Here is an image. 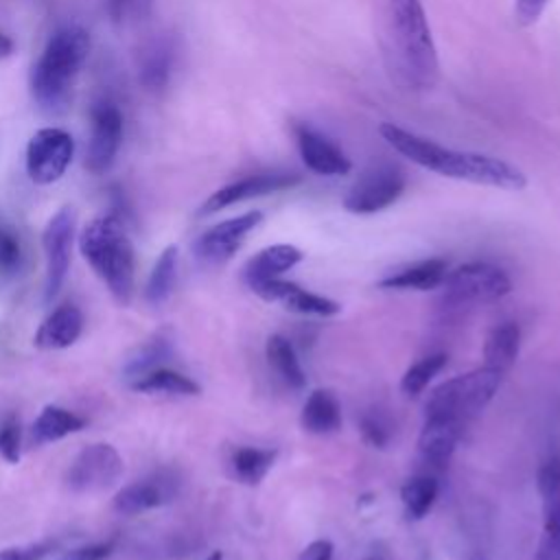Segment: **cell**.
Masks as SVG:
<instances>
[{"label":"cell","mask_w":560,"mask_h":560,"mask_svg":"<svg viewBox=\"0 0 560 560\" xmlns=\"http://www.w3.org/2000/svg\"><path fill=\"white\" fill-rule=\"evenodd\" d=\"M501 378V372L483 365L444 381L431 392L424 405V418H455L466 422L494 398Z\"/></svg>","instance_id":"5b68a950"},{"label":"cell","mask_w":560,"mask_h":560,"mask_svg":"<svg viewBox=\"0 0 560 560\" xmlns=\"http://www.w3.org/2000/svg\"><path fill=\"white\" fill-rule=\"evenodd\" d=\"M79 249L112 298L127 306L136 287V256L122 221L114 214L94 217L79 234Z\"/></svg>","instance_id":"3957f363"},{"label":"cell","mask_w":560,"mask_h":560,"mask_svg":"<svg viewBox=\"0 0 560 560\" xmlns=\"http://www.w3.org/2000/svg\"><path fill=\"white\" fill-rule=\"evenodd\" d=\"M284 308L300 313V315H317V317H332L341 311V306L324 295H317L313 291H306L298 284H293V289L282 298L280 302Z\"/></svg>","instance_id":"83f0119b"},{"label":"cell","mask_w":560,"mask_h":560,"mask_svg":"<svg viewBox=\"0 0 560 560\" xmlns=\"http://www.w3.org/2000/svg\"><path fill=\"white\" fill-rule=\"evenodd\" d=\"M332 551H335L332 542L326 538H319V540H313L311 545H306L298 560H332Z\"/></svg>","instance_id":"f35d334b"},{"label":"cell","mask_w":560,"mask_h":560,"mask_svg":"<svg viewBox=\"0 0 560 560\" xmlns=\"http://www.w3.org/2000/svg\"><path fill=\"white\" fill-rule=\"evenodd\" d=\"M144 2L147 0H107V11H109L112 20L125 22L127 18L136 15Z\"/></svg>","instance_id":"74e56055"},{"label":"cell","mask_w":560,"mask_h":560,"mask_svg":"<svg viewBox=\"0 0 560 560\" xmlns=\"http://www.w3.org/2000/svg\"><path fill=\"white\" fill-rule=\"evenodd\" d=\"M262 221L260 210H249L245 214L225 219L208 228L195 243V254L206 265L228 262L245 243L247 234Z\"/></svg>","instance_id":"8fae6325"},{"label":"cell","mask_w":560,"mask_h":560,"mask_svg":"<svg viewBox=\"0 0 560 560\" xmlns=\"http://www.w3.org/2000/svg\"><path fill=\"white\" fill-rule=\"evenodd\" d=\"M302 258H304V254L295 245H289V243L269 245V247L260 249L254 258L247 260V265L243 269V278H245L247 287L262 282V280L280 278L284 271L293 269Z\"/></svg>","instance_id":"ac0fdd59"},{"label":"cell","mask_w":560,"mask_h":560,"mask_svg":"<svg viewBox=\"0 0 560 560\" xmlns=\"http://www.w3.org/2000/svg\"><path fill=\"white\" fill-rule=\"evenodd\" d=\"M13 52V39L4 33H0V59L2 57H9Z\"/></svg>","instance_id":"ab89813d"},{"label":"cell","mask_w":560,"mask_h":560,"mask_svg":"<svg viewBox=\"0 0 560 560\" xmlns=\"http://www.w3.org/2000/svg\"><path fill=\"white\" fill-rule=\"evenodd\" d=\"M549 0H514V20L521 26H532L540 20Z\"/></svg>","instance_id":"8d00e7d4"},{"label":"cell","mask_w":560,"mask_h":560,"mask_svg":"<svg viewBox=\"0 0 560 560\" xmlns=\"http://www.w3.org/2000/svg\"><path fill=\"white\" fill-rule=\"evenodd\" d=\"M206 560H221V551H214L210 558H206Z\"/></svg>","instance_id":"b9f144b4"},{"label":"cell","mask_w":560,"mask_h":560,"mask_svg":"<svg viewBox=\"0 0 560 560\" xmlns=\"http://www.w3.org/2000/svg\"><path fill=\"white\" fill-rule=\"evenodd\" d=\"M83 427H85V418H81L79 413L59 405H46L31 427V440L33 444L42 446V444L63 440L81 431Z\"/></svg>","instance_id":"ffe728a7"},{"label":"cell","mask_w":560,"mask_h":560,"mask_svg":"<svg viewBox=\"0 0 560 560\" xmlns=\"http://www.w3.org/2000/svg\"><path fill=\"white\" fill-rule=\"evenodd\" d=\"M175 280H177V245H168L158 256V260L149 273L147 289H144L147 302L153 306L164 304L175 289Z\"/></svg>","instance_id":"484cf974"},{"label":"cell","mask_w":560,"mask_h":560,"mask_svg":"<svg viewBox=\"0 0 560 560\" xmlns=\"http://www.w3.org/2000/svg\"><path fill=\"white\" fill-rule=\"evenodd\" d=\"M300 422L304 431L315 433V435H326L332 433L341 427V407L339 400L335 398L332 392L328 389H315L306 398L302 407Z\"/></svg>","instance_id":"44dd1931"},{"label":"cell","mask_w":560,"mask_h":560,"mask_svg":"<svg viewBox=\"0 0 560 560\" xmlns=\"http://www.w3.org/2000/svg\"><path fill=\"white\" fill-rule=\"evenodd\" d=\"M74 155V140L66 129L42 127L26 144V173L35 184L61 179Z\"/></svg>","instance_id":"8992f818"},{"label":"cell","mask_w":560,"mask_h":560,"mask_svg":"<svg viewBox=\"0 0 560 560\" xmlns=\"http://www.w3.org/2000/svg\"><path fill=\"white\" fill-rule=\"evenodd\" d=\"M175 497V479L166 475H153L140 481H133L118 490L114 497V510L125 516H136L168 503Z\"/></svg>","instance_id":"9a60e30c"},{"label":"cell","mask_w":560,"mask_h":560,"mask_svg":"<svg viewBox=\"0 0 560 560\" xmlns=\"http://www.w3.org/2000/svg\"><path fill=\"white\" fill-rule=\"evenodd\" d=\"M83 332V313L74 304L57 306L37 328L33 343L39 350L70 348Z\"/></svg>","instance_id":"2e32d148"},{"label":"cell","mask_w":560,"mask_h":560,"mask_svg":"<svg viewBox=\"0 0 560 560\" xmlns=\"http://www.w3.org/2000/svg\"><path fill=\"white\" fill-rule=\"evenodd\" d=\"M400 499L409 518H422L438 499V481L429 475L411 477L400 488Z\"/></svg>","instance_id":"4316f807"},{"label":"cell","mask_w":560,"mask_h":560,"mask_svg":"<svg viewBox=\"0 0 560 560\" xmlns=\"http://www.w3.org/2000/svg\"><path fill=\"white\" fill-rule=\"evenodd\" d=\"M378 133L394 151L442 177L501 190H523L527 186V175L501 158L448 149L394 122H383Z\"/></svg>","instance_id":"6da1fadb"},{"label":"cell","mask_w":560,"mask_h":560,"mask_svg":"<svg viewBox=\"0 0 560 560\" xmlns=\"http://www.w3.org/2000/svg\"><path fill=\"white\" fill-rule=\"evenodd\" d=\"M295 144L304 164L317 175H346L352 168L350 158L324 133L313 127L298 125L293 129Z\"/></svg>","instance_id":"5bb4252c"},{"label":"cell","mask_w":560,"mask_h":560,"mask_svg":"<svg viewBox=\"0 0 560 560\" xmlns=\"http://www.w3.org/2000/svg\"><path fill=\"white\" fill-rule=\"evenodd\" d=\"M389 72L409 90H429L440 74L438 48L422 0H383Z\"/></svg>","instance_id":"7a4b0ae2"},{"label":"cell","mask_w":560,"mask_h":560,"mask_svg":"<svg viewBox=\"0 0 560 560\" xmlns=\"http://www.w3.org/2000/svg\"><path fill=\"white\" fill-rule=\"evenodd\" d=\"M131 389L140 394H175V396H197L201 392L199 383H195L190 376L162 365L133 378Z\"/></svg>","instance_id":"603a6c76"},{"label":"cell","mask_w":560,"mask_h":560,"mask_svg":"<svg viewBox=\"0 0 560 560\" xmlns=\"http://www.w3.org/2000/svg\"><path fill=\"white\" fill-rule=\"evenodd\" d=\"M300 184V175L295 173H287V171H271V173H258V175H249L243 179H236L219 190H214L199 208V214H212L219 212L228 206H234L238 201L245 199H254V197H262L269 192H278L284 188H291Z\"/></svg>","instance_id":"4fadbf2b"},{"label":"cell","mask_w":560,"mask_h":560,"mask_svg":"<svg viewBox=\"0 0 560 560\" xmlns=\"http://www.w3.org/2000/svg\"><path fill=\"white\" fill-rule=\"evenodd\" d=\"M114 553V542H94V545H83L77 549L66 551L57 560H107Z\"/></svg>","instance_id":"e575fe53"},{"label":"cell","mask_w":560,"mask_h":560,"mask_svg":"<svg viewBox=\"0 0 560 560\" xmlns=\"http://www.w3.org/2000/svg\"><path fill=\"white\" fill-rule=\"evenodd\" d=\"M538 492L545 503L560 499V455H551L538 468Z\"/></svg>","instance_id":"1f68e13d"},{"label":"cell","mask_w":560,"mask_h":560,"mask_svg":"<svg viewBox=\"0 0 560 560\" xmlns=\"http://www.w3.org/2000/svg\"><path fill=\"white\" fill-rule=\"evenodd\" d=\"M405 175L394 166H376L361 175L343 199L352 214H374L389 208L405 192Z\"/></svg>","instance_id":"30bf717a"},{"label":"cell","mask_w":560,"mask_h":560,"mask_svg":"<svg viewBox=\"0 0 560 560\" xmlns=\"http://www.w3.org/2000/svg\"><path fill=\"white\" fill-rule=\"evenodd\" d=\"M55 540H39L26 545H13L0 549V560H44L55 551Z\"/></svg>","instance_id":"836d02e7"},{"label":"cell","mask_w":560,"mask_h":560,"mask_svg":"<svg viewBox=\"0 0 560 560\" xmlns=\"http://www.w3.org/2000/svg\"><path fill=\"white\" fill-rule=\"evenodd\" d=\"M464 422L455 418H424L418 451L427 462L446 464L462 438Z\"/></svg>","instance_id":"e0dca14e"},{"label":"cell","mask_w":560,"mask_h":560,"mask_svg":"<svg viewBox=\"0 0 560 560\" xmlns=\"http://www.w3.org/2000/svg\"><path fill=\"white\" fill-rule=\"evenodd\" d=\"M365 560H378V558H365Z\"/></svg>","instance_id":"7bdbcfd3"},{"label":"cell","mask_w":560,"mask_h":560,"mask_svg":"<svg viewBox=\"0 0 560 560\" xmlns=\"http://www.w3.org/2000/svg\"><path fill=\"white\" fill-rule=\"evenodd\" d=\"M88 52L90 35L81 26H66L48 39L31 72V92L39 107L57 109L66 103Z\"/></svg>","instance_id":"277c9868"},{"label":"cell","mask_w":560,"mask_h":560,"mask_svg":"<svg viewBox=\"0 0 560 560\" xmlns=\"http://www.w3.org/2000/svg\"><path fill=\"white\" fill-rule=\"evenodd\" d=\"M22 262V245L9 225H0V276H13Z\"/></svg>","instance_id":"4dcf8cb0"},{"label":"cell","mask_w":560,"mask_h":560,"mask_svg":"<svg viewBox=\"0 0 560 560\" xmlns=\"http://www.w3.org/2000/svg\"><path fill=\"white\" fill-rule=\"evenodd\" d=\"M448 295L459 302H494L512 291V280L490 262H466L446 273Z\"/></svg>","instance_id":"9c48e42d"},{"label":"cell","mask_w":560,"mask_h":560,"mask_svg":"<svg viewBox=\"0 0 560 560\" xmlns=\"http://www.w3.org/2000/svg\"><path fill=\"white\" fill-rule=\"evenodd\" d=\"M359 429H361L363 440L374 448H383L389 440V433H387L385 424L374 416H363L361 422H359Z\"/></svg>","instance_id":"d590c367"},{"label":"cell","mask_w":560,"mask_h":560,"mask_svg":"<svg viewBox=\"0 0 560 560\" xmlns=\"http://www.w3.org/2000/svg\"><path fill=\"white\" fill-rule=\"evenodd\" d=\"M122 144V114L120 109L109 103L101 101L92 107V133H90V147L85 166L90 173L101 175L105 173Z\"/></svg>","instance_id":"7c38bea8"},{"label":"cell","mask_w":560,"mask_h":560,"mask_svg":"<svg viewBox=\"0 0 560 560\" xmlns=\"http://www.w3.org/2000/svg\"><path fill=\"white\" fill-rule=\"evenodd\" d=\"M267 361L273 368V372L293 389H302L306 385V374L300 365V359L295 354L293 343L282 335H271L265 346Z\"/></svg>","instance_id":"cb8c5ba5"},{"label":"cell","mask_w":560,"mask_h":560,"mask_svg":"<svg viewBox=\"0 0 560 560\" xmlns=\"http://www.w3.org/2000/svg\"><path fill=\"white\" fill-rule=\"evenodd\" d=\"M276 448H256V446H238L230 457V466L234 477L241 483L256 486L269 472L276 462Z\"/></svg>","instance_id":"d4e9b609"},{"label":"cell","mask_w":560,"mask_h":560,"mask_svg":"<svg viewBox=\"0 0 560 560\" xmlns=\"http://www.w3.org/2000/svg\"><path fill=\"white\" fill-rule=\"evenodd\" d=\"M518 348H521L518 324L516 322L497 324L483 341V365L505 374L514 365L518 357Z\"/></svg>","instance_id":"d6986e66"},{"label":"cell","mask_w":560,"mask_h":560,"mask_svg":"<svg viewBox=\"0 0 560 560\" xmlns=\"http://www.w3.org/2000/svg\"><path fill=\"white\" fill-rule=\"evenodd\" d=\"M22 455V424L20 418L9 411L0 418V457L9 464H18Z\"/></svg>","instance_id":"f546056e"},{"label":"cell","mask_w":560,"mask_h":560,"mask_svg":"<svg viewBox=\"0 0 560 560\" xmlns=\"http://www.w3.org/2000/svg\"><path fill=\"white\" fill-rule=\"evenodd\" d=\"M446 278V260L442 258H429L413 267H407L402 271H396L378 282L381 289H418L429 291L444 282Z\"/></svg>","instance_id":"7402d4cb"},{"label":"cell","mask_w":560,"mask_h":560,"mask_svg":"<svg viewBox=\"0 0 560 560\" xmlns=\"http://www.w3.org/2000/svg\"><path fill=\"white\" fill-rule=\"evenodd\" d=\"M125 470L120 453L105 442L85 446L66 470V483L74 492H103L112 488Z\"/></svg>","instance_id":"ba28073f"},{"label":"cell","mask_w":560,"mask_h":560,"mask_svg":"<svg viewBox=\"0 0 560 560\" xmlns=\"http://www.w3.org/2000/svg\"><path fill=\"white\" fill-rule=\"evenodd\" d=\"M446 365V354L444 352H435V354H429L420 361H416L405 374H402V381H400V389L409 396H416L420 394L429 383L431 378Z\"/></svg>","instance_id":"f1b7e54d"},{"label":"cell","mask_w":560,"mask_h":560,"mask_svg":"<svg viewBox=\"0 0 560 560\" xmlns=\"http://www.w3.org/2000/svg\"><path fill=\"white\" fill-rule=\"evenodd\" d=\"M72 241H74V210L70 206L59 208L46 223L42 232V247L46 260V280H44V300L52 302L70 269L72 258Z\"/></svg>","instance_id":"52a82bcc"},{"label":"cell","mask_w":560,"mask_h":560,"mask_svg":"<svg viewBox=\"0 0 560 560\" xmlns=\"http://www.w3.org/2000/svg\"><path fill=\"white\" fill-rule=\"evenodd\" d=\"M466 560H486V556L483 553H470Z\"/></svg>","instance_id":"60d3db41"},{"label":"cell","mask_w":560,"mask_h":560,"mask_svg":"<svg viewBox=\"0 0 560 560\" xmlns=\"http://www.w3.org/2000/svg\"><path fill=\"white\" fill-rule=\"evenodd\" d=\"M164 354H166V341H164V339L158 337V339H153L151 343H147V346L138 352V357L129 361V365H127L129 378H138L140 374H144V372L158 368Z\"/></svg>","instance_id":"d6a6232c"}]
</instances>
